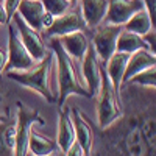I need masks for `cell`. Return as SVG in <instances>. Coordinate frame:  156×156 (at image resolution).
Wrapping results in <instances>:
<instances>
[{"label":"cell","instance_id":"1","mask_svg":"<svg viewBox=\"0 0 156 156\" xmlns=\"http://www.w3.org/2000/svg\"><path fill=\"white\" fill-rule=\"evenodd\" d=\"M50 47H51L53 58L56 61V70H58V103H59V106L66 105L67 97L72 94L84 97V98H90L86 86L83 84L81 78L78 76L73 59L61 47L58 37H50Z\"/></svg>","mask_w":156,"mask_h":156},{"label":"cell","instance_id":"2","mask_svg":"<svg viewBox=\"0 0 156 156\" xmlns=\"http://www.w3.org/2000/svg\"><path fill=\"white\" fill-rule=\"evenodd\" d=\"M51 62H53V53H47L41 61H37L36 66H31L30 69L20 70V72H8L6 75H8V78L17 81L19 84L37 92L48 103H55L56 98H55L53 92L50 89V84H48Z\"/></svg>","mask_w":156,"mask_h":156},{"label":"cell","instance_id":"3","mask_svg":"<svg viewBox=\"0 0 156 156\" xmlns=\"http://www.w3.org/2000/svg\"><path fill=\"white\" fill-rule=\"evenodd\" d=\"M95 97H97V123L100 129H105L114 125L122 117V106L119 98L120 95L115 94L105 69H101V83Z\"/></svg>","mask_w":156,"mask_h":156},{"label":"cell","instance_id":"4","mask_svg":"<svg viewBox=\"0 0 156 156\" xmlns=\"http://www.w3.org/2000/svg\"><path fill=\"white\" fill-rule=\"evenodd\" d=\"M34 123L45 125L44 117L36 109L27 106L22 101H17V122H16L12 156H28V140H30L31 126Z\"/></svg>","mask_w":156,"mask_h":156},{"label":"cell","instance_id":"5","mask_svg":"<svg viewBox=\"0 0 156 156\" xmlns=\"http://www.w3.org/2000/svg\"><path fill=\"white\" fill-rule=\"evenodd\" d=\"M9 23L8 28V55H6V64L3 67V72H20L27 70L31 66H34V59L30 55V51L25 48L22 44L20 37L17 34V30L12 22Z\"/></svg>","mask_w":156,"mask_h":156},{"label":"cell","instance_id":"6","mask_svg":"<svg viewBox=\"0 0 156 156\" xmlns=\"http://www.w3.org/2000/svg\"><path fill=\"white\" fill-rule=\"evenodd\" d=\"M87 25L83 19V14L80 11V6H72L66 12L53 17L51 23L44 30L48 37H61L64 34H69L73 31H84Z\"/></svg>","mask_w":156,"mask_h":156},{"label":"cell","instance_id":"7","mask_svg":"<svg viewBox=\"0 0 156 156\" xmlns=\"http://www.w3.org/2000/svg\"><path fill=\"white\" fill-rule=\"evenodd\" d=\"M95 28L97 30L92 37V47L98 59L103 61V64H105L115 51L117 37H119L123 27L122 25H114V23H103V25L100 23Z\"/></svg>","mask_w":156,"mask_h":156},{"label":"cell","instance_id":"8","mask_svg":"<svg viewBox=\"0 0 156 156\" xmlns=\"http://www.w3.org/2000/svg\"><path fill=\"white\" fill-rule=\"evenodd\" d=\"M9 22L14 23V27L17 30V34L20 37L22 44L25 45V48L30 51V55L33 56V59L34 61H41L47 55V48L44 45V41H42L41 34H39V31L31 28L30 25L17 14V12L11 17Z\"/></svg>","mask_w":156,"mask_h":156},{"label":"cell","instance_id":"9","mask_svg":"<svg viewBox=\"0 0 156 156\" xmlns=\"http://www.w3.org/2000/svg\"><path fill=\"white\" fill-rule=\"evenodd\" d=\"M16 12L36 31L45 30L53 20V16L45 11L41 0H20Z\"/></svg>","mask_w":156,"mask_h":156},{"label":"cell","instance_id":"10","mask_svg":"<svg viewBox=\"0 0 156 156\" xmlns=\"http://www.w3.org/2000/svg\"><path fill=\"white\" fill-rule=\"evenodd\" d=\"M81 72H83L86 89L90 98H95L100 89V83H101V67H100V59L95 53L92 44H89L86 53L81 59Z\"/></svg>","mask_w":156,"mask_h":156},{"label":"cell","instance_id":"11","mask_svg":"<svg viewBox=\"0 0 156 156\" xmlns=\"http://www.w3.org/2000/svg\"><path fill=\"white\" fill-rule=\"evenodd\" d=\"M140 8H144L142 0H108V9L103 22L123 27V23Z\"/></svg>","mask_w":156,"mask_h":156},{"label":"cell","instance_id":"12","mask_svg":"<svg viewBox=\"0 0 156 156\" xmlns=\"http://www.w3.org/2000/svg\"><path fill=\"white\" fill-rule=\"evenodd\" d=\"M70 117H72V123H73L75 140L83 148L84 156H90L94 150V133L90 129V125L87 123L86 117L78 108L70 109Z\"/></svg>","mask_w":156,"mask_h":156},{"label":"cell","instance_id":"13","mask_svg":"<svg viewBox=\"0 0 156 156\" xmlns=\"http://www.w3.org/2000/svg\"><path fill=\"white\" fill-rule=\"evenodd\" d=\"M128 58H129L128 53L114 51L111 55V58L105 62V67H103L117 95H120V89H122V84H123V73H125Z\"/></svg>","mask_w":156,"mask_h":156},{"label":"cell","instance_id":"14","mask_svg":"<svg viewBox=\"0 0 156 156\" xmlns=\"http://www.w3.org/2000/svg\"><path fill=\"white\" fill-rule=\"evenodd\" d=\"M80 2V11L87 28H95L105 20L108 0H78Z\"/></svg>","mask_w":156,"mask_h":156},{"label":"cell","instance_id":"15","mask_svg":"<svg viewBox=\"0 0 156 156\" xmlns=\"http://www.w3.org/2000/svg\"><path fill=\"white\" fill-rule=\"evenodd\" d=\"M73 142H75V131L70 117V109L66 106H61L58 119V137H56L58 150L61 153H66Z\"/></svg>","mask_w":156,"mask_h":156},{"label":"cell","instance_id":"16","mask_svg":"<svg viewBox=\"0 0 156 156\" xmlns=\"http://www.w3.org/2000/svg\"><path fill=\"white\" fill-rule=\"evenodd\" d=\"M151 66H156V55L151 53L148 50H137L134 53L129 55L125 73H123V83L126 84L129 81V78H133L136 73L145 70Z\"/></svg>","mask_w":156,"mask_h":156},{"label":"cell","instance_id":"17","mask_svg":"<svg viewBox=\"0 0 156 156\" xmlns=\"http://www.w3.org/2000/svg\"><path fill=\"white\" fill-rule=\"evenodd\" d=\"M58 41L61 44V47L66 50V53L76 61H81L86 50L89 47V41L87 36L84 34V31H73L69 34H64L61 37H58Z\"/></svg>","mask_w":156,"mask_h":156},{"label":"cell","instance_id":"18","mask_svg":"<svg viewBox=\"0 0 156 156\" xmlns=\"http://www.w3.org/2000/svg\"><path fill=\"white\" fill-rule=\"evenodd\" d=\"M123 28L131 33H136L139 36H144L148 31L154 30V22L151 20L148 11L145 8H140L123 23Z\"/></svg>","mask_w":156,"mask_h":156},{"label":"cell","instance_id":"19","mask_svg":"<svg viewBox=\"0 0 156 156\" xmlns=\"http://www.w3.org/2000/svg\"><path fill=\"white\" fill-rule=\"evenodd\" d=\"M137 50H148L145 42H144V39H142V36L122 28L119 37H117L115 51H123V53L131 55V53H134V51H137Z\"/></svg>","mask_w":156,"mask_h":156},{"label":"cell","instance_id":"20","mask_svg":"<svg viewBox=\"0 0 156 156\" xmlns=\"http://www.w3.org/2000/svg\"><path fill=\"white\" fill-rule=\"evenodd\" d=\"M28 151L31 153V156H48L51 153L58 151V145L55 140H51L31 129L30 140H28Z\"/></svg>","mask_w":156,"mask_h":156},{"label":"cell","instance_id":"21","mask_svg":"<svg viewBox=\"0 0 156 156\" xmlns=\"http://www.w3.org/2000/svg\"><path fill=\"white\" fill-rule=\"evenodd\" d=\"M16 125L0 120V156H12Z\"/></svg>","mask_w":156,"mask_h":156},{"label":"cell","instance_id":"22","mask_svg":"<svg viewBox=\"0 0 156 156\" xmlns=\"http://www.w3.org/2000/svg\"><path fill=\"white\" fill-rule=\"evenodd\" d=\"M128 83H133V84H137V86H144V87H153L154 89V83H156V66H151V67H148L145 70L136 73L133 78H129Z\"/></svg>","mask_w":156,"mask_h":156},{"label":"cell","instance_id":"23","mask_svg":"<svg viewBox=\"0 0 156 156\" xmlns=\"http://www.w3.org/2000/svg\"><path fill=\"white\" fill-rule=\"evenodd\" d=\"M41 2H42L45 11L53 17L62 14V12H66L67 9H70L73 6L70 0H41Z\"/></svg>","mask_w":156,"mask_h":156},{"label":"cell","instance_id":"24","mask_svg":"<svg viewBox=\"0 0 156 156\" xmlns=\"http://www.w3.org/2000/svg\"><path fill=\"white\" fill-rule=\"evenodd\" d=\"M19 3H20V0H3V8H5V11H6L8 20H11V17L16 14Z\"/></svg>","mask_w":156,"mask_h":156},{"label":"cell","instance_id":"25","mask_svg":"<svg viewBox=\"0 0 156 156\" xmlns=\"http://www.w3.org/2000/svg\"><path fill=\"white\" fill-rule=\"evenodd\" d=\"M142 39H144L147 48L151 51V53L156 55V48H154V42H156V41H154V30H151V31H148L147 34H144V36H142Z\"/></svg>","mask_w":156,"mask_h":156},{"label":"cell","instance_id":"26","mask_svg":"<svg viewBox=\"0 0 156 156\" xmlns=\"http://www.w3.org/2000/svg\"><path fill=\"white\" fill-rule=\"evenodd\" d=\"M142 3H144V8L148 11L151 20L154 22V19H156V0H142Z\"/></svg>","mask_w":156,"mask_h":156},{"label":"cell","instance_id":"27","mask_svg":"<svg viewBox=\"0 0 156 156\" xmlns=\"http://www.w3.org/2000/svg\"><path fill=\"white\" fill-rule=\"evenodd\" d=\"M64 154H66V156H84V151H83V148L80 147V144L75 140L73 144L70 145V148L64 153Z\"/></svg>","mask_w":156,"mask_h":156},{"label":"cell","instance_id":"28","mask_svg":"<svg viewBox=\"0 0 156 156\" xmlns=\"http://www.w3.org/2000/svg\"><path fill=\"white\" fill-rule=\"evenodd\" d=\"M8 16H6V11L3 8V3L0 2V23H8Z\"/></svg>","mask_w":156,"mask_h":156},{"label":"cell","instance_id":"29","mask_svg":"<svg viewBox=\"0 0 156 156\" xmlns=\"http://www.w3.org/2000/svg\"><path fill=\"white\" fill-rule=\"evenodd\" d=\"M5 64H6V53H5L3 50H0V73L3 72Z\"/></svg>","mask_w":156,"mask_h":156},{"label":"cell","instance_id":"30","mask_svg":"<svg viewBox=\"0 0 156 156\" xmlns=\"http://www.w3.org/2000/svg\"><path fill=\"white\" fill-rule=\"evenodd\" d=\"M30 156H31V154H30ZM48 156H59V154H58V151H55V153H51V154H48Z\"/></svg>","mask_w":156,"mask_h":156},{"label":"cell","instance_id":"31","mask_svg":"<svg viewBox=\"0 0 156 156\" xmlns=\"http://www.w3.org/2000/svg\"><path fill=\"white\" fill-rule=\"evenodd\" d=\"M70 2H72V3L75 5V3H78V0H70Z\"/></svg>","mask_w":156,"mask_h":156}]
</instances>
